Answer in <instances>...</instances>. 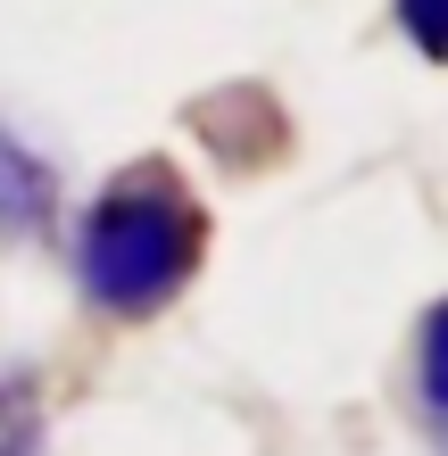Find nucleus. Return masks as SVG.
<instances>
[{
    "instance_id": "obj_5",
    "label": "nucleus",
    "mask_w": 448,
    "mask_h": 456,
    "mask_svg": "<svg viewBox=\"0 0 448 456\" xmlns=\"http://www.w3.org/2000/svg\"><path fill=\"white\" fill-rule=\"evenodd\" d=\"M390 25L407 34V50H424L432 67H448V0H390Z\"/></svg>"
},
{
    "instance_id": "obj_6",
    "label": "nucleus",
    "mask_w": 448,
    "mask_h": 456,
    "mask_svg": "<svg viewBox=\"0 0 448 456\" xmlns=\"http://www.w3.org/2000/svg\"><path fill=\"white\" fill-rule=\"evenodd\" d=\"M432 440H440V448H448V423H440V432H432Z\"/></svg>"
},
{
    "instance_id": "obj_2",
    "label": "nucleus",
    "mask_w": 448,
    "mask_h": 456,
    "mask_svg": "<svg viewBox=\"0 0 448 456\" xmlns=\"http://www.w3.org/2000/svg\"><path fill=\"white\" fill-rule=\"evenodd\" d=\"M50 224H59V175H50L42 158L0 125V232L34 240V232H50Z\"/></svg>"
},
{
    "instance_id": "obj_4",
    "label": "nucleus",
    "mask_w": 448,
    "mask_h": 456,
    "mask_svg": "<svg viewBox=\"0 0 448 456\" xmlns=\"http://www.w3.org/2000/svg\"><path fill=\"white\" fill-rule=\"evenodd\" d=\"M0 456H42V382L34 373L0 382Z\"/></svg>"
},
{
    "instance_id": "obj_3",
    "label": "nucleus",
    "mask_w": 448,
    "mask_h": 456,
    "mask_svg": "<svg viewBox=\"0 0 448 456\" xmlns=\"http://www.w3.org/2000/svg\"><path fill=\"white\" fill-rule=\"evenodd\" d=\"M415 390H424V423L440 432L448 423V299L424 315V332H415Z\"/></svg>"
},
{
    "instance_id": "obj_1",
    "label": "nucleus",
    "mask_w": 448,
    "mask_h": 456,
    "mask_svg": "<svg viewBox=\"0 0 448 456\" xmlns=\"http://www.w3.org/2000/svg\"><path fill=\"white\" fill-rule=\"evenodd\" d=\"M200 257H208V216L158 158L109 175L92 208L75 216V282L100 315L175 307L183 282L200 274Z\"/></svg>"
}]
</instances>
